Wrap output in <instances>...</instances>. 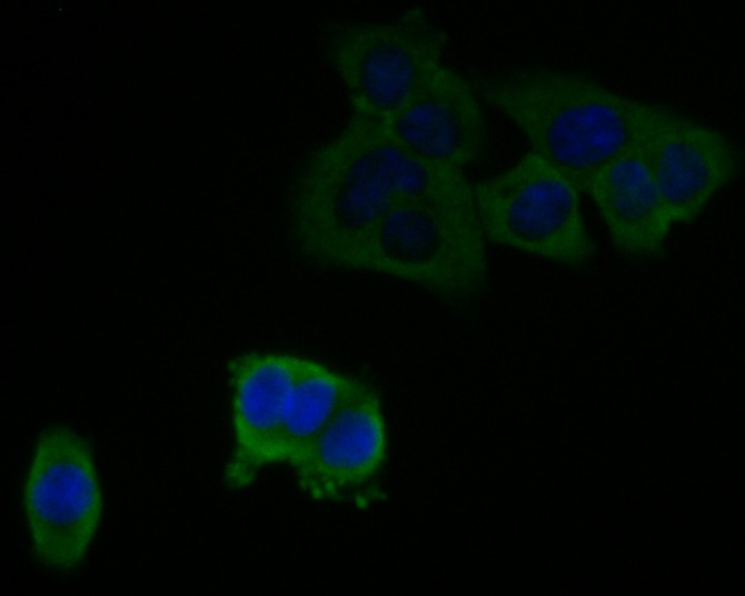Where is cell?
<instances>
[{
  "mask_svg": "<svg viewBox=\"0 0 745 596\" xmlns=\"http://www.w3.org/2000/svg\"><path fill=\"white\" fill-rule=\"evenodd\" d=\"M302 361L294 355L257 351L229 361L235 447L226 480L231 487L249 485L266 466Z\"/></svg>",
  "mask_w": 745,
  "mask_h": 596,
  "instance_id": "cell-10",
  "label": "cell"
},
{
  "mask_svg": "<svg viewBox=\"0 0 745 596\" xmlns=\"http://www.w3.org/2000/svg\"><path fill=\"white\" fill-rule=\"evenodd\" d=\"M485 245L473 190L435 193L396 202L334 268L389 276L463 301L486 284Z\"/></svg>",
  "mask_w": 745,
  "mask_h": 596,
  "instance_id": "cell-3",
  "label": "cell"
},
{
  "mask_svg": "<svg viewBox=\"0 0 745 596\" xmlns=\"http://www.w3.org/2000/svg\"><path fill=\"white\" fill-rule=\"evenodd\" d=\"M644 142L575 183L593 199L613 246L627 259L660 255L673 225L647 166Z\"/></svg>",
  "mask_w": 745,
  "mask_h": 596,
  "instance_id": "cell-11",
  "label": "cell"
},
{
  "mask_svg": "<svg viewBox=\"0 0 745 596\" xmlns=\"http://www.w3.org/2000/svg\"><path fill=\"white\" fill-rule=\"evenodd\" d=\"M383 125L414 153L461 169L484 150L486 127L474 87L444 63Z\"/></svg>",
  "mask_w": 745,
  "mask_h": 596,
  "instance_id": "cell-8",
  "label": "cell"
},
{
  "mask_svg": "<svg viewBox=\"0 0 745 596\" xmlns=\"http://www.w3.org/2000/svg\"><path fill=\"white\" fill-rule=\"evenodd\" d=\"M358 384V380L316 360L304 358L282 425L267 455L266 466H290Z\"/></svg>",
  "mask_w": 745,
  "mask_h": 596,
  "instance_id": "cell-12",
  "label": "cell"
},
{
  "mask_svg": "<svg viewBox=\"0 0 745 596\" xmlns=\"http://www.w3.org/2000/svg\"><path fill=\"white\" fill-rule=\"evenodd\" d=\"M579 193L556 166L533 151L473 186L486 240L570 268L585 267L596 251Z\"/></svg>",
  "mask_w": 745,
  "mask_h": 596,
  "instance_id": "cell-5",
  "label": "cell"
},
{
  "mask_svg": "<svg viewBox=\"0 0 745 596\" xmlns=\"http://www.w3.org/2000/svg\"><path fill=\"white\" fill-rule=\"evenodd\" d=\"M471 190L461 169L424 160L381 121L352 113L290 182L287 235L301 256L334 267L396 202Z\"/></svg>",
  "mask_w": 745,
  "mask_h": 596,
  "instance_id": "cell-1",
  "label": "cell"
},
{
  "mask_svg": "<svg viewBox=\"0 0 745 596\" xmlns=\"http://www.w3.org/2000/svg\"><path fill=\"white\" fill-rule=\"evenodd\" d=\"M23 503L33 549L63 569L85 556L98 527L102 498L88 444L66 426L41 431Z\"/></svg>",
  "mask_w": 745,
  "mask_h": 596,
  "instance_id": "cell-6",
  "label": "cell"
},
{
  "mask_svg": "<svg viewBox=\"0 0 745 596\" xmlns=\"http://www.w3.org/2000/svg\"><path fill=\"white\" fill-rule=\"evenodd\" d=\"M387 457L385 420L374 390L364 383L290 464L301 490L314 500L369 504Z\"/></svg>",
  "mask_w": 745,
  "mask_h": 596,
  "instance_id": "cell-7",
  "label": "cell"
},
{
  "mask_svg": "<svg viewBox=\"0 0 745 596\" xmlns=\"http://www.w3.org/2000/svg\"><path fill=\"white\" fill-rule=\"evenodd\" d=\"M446 43L445 30L417 7L386 20L329 22L320 40L354 113L379 121L443 64Z\"/></svg>",
  "mask_w": 745,
  "mask_h": 596,
  "instance_id": "cell-4",
  "label": "cell"
},
{
  "mask_svg": "<svg viewBox=\"0 0 745 596\" xmlns=\"http://www.w3.org/2000/svg\"><path fill=\"white\" fill-rule=\"evenodd\" d=\"M644 155L670 221H693L739 172L741 148L696 120L644 142Z\"/></svg>",
  "mask_w": 745,
  "mask_h": 596,
  "instance_id": "cell-9",
  "label": "cell"
},
{
  "mask_svg": "<svg viewBox=\"0 0 745 596\" xmlns=\"http://www.w3.org/2000/svg\"><path fill=\"white\" fill-rule=\"evenodd\" d=\"M474 89L522 130L533 152L574 185L656 133L693 120L676 109L619 95L562 70L490 73L479 77Z\"/></svg>",
  "mask_w": 745,
  "mask_h": 596,
  "instance_id": "cell-2",
  "label": "cell"
}]
</instances>
